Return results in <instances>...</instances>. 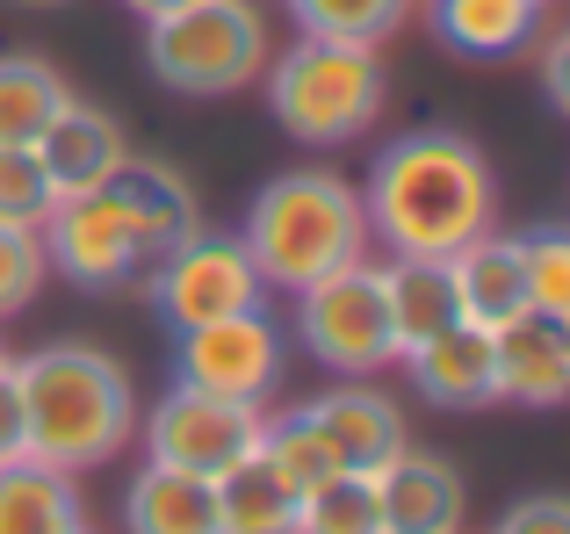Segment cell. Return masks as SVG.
I'll return each instance as SVG.
<instances>
[{
	"label": "cell",
	"instance_id": "35",
	"mask_svg": "<svg viewBox=\"0 0 570 534\" xmlns=\"http://www.w3.org/2000/svg\"><path fill=\"white\" fill-rule=\"evenodd\" d=\"M0 362H8V347H0Z\"/></svg>",
	"mask_w": 570,
	"mask_h": 534
},
{
	"label": "cell",
	"instance_id": "33",
	"mask_svg": "<svg viewBox=\"0 0 570 534\" xmlns=\"http://www.w3.org/2000/svg\"><path fill=\"white\" fill-rule=\"evenodd\" d=\"M130 14H138V22H153V14H167V8H181V0H124Z\"/></svg>",
	"mask_w": 570,
	"mask_h": 534
},
{
	"label": "cell",
	"instance_id": "21",
	"mask_svg": "<svg viewBox=\"0 0 570 534\" xmlns=\"http://www.w3.org/2000/svg\"><path fill=\"white\" fill-rule=\"evenodd\" d=\"M80 492H72L66 469L51 463H8L0 469V534H80Z\"/></svg>",
	"mask_w": 570,
	"mask_h": 534
},
{
	"label": "cell",
	"instance_id": "6",
	"mask_svg": "<svg viewBox=\"0 0 570 534\" xmlns=\"http://www.w3.org/2000/svg\"><path fill=\"white\" fill-rule=\"evenodd\" d=\"M267 441V405H232V397H209L174 383L153 412H145V455L167 469H188V477L217 484L224 469L253 463Z\"/></svg>",
	"mask_w": 570,
	"mask_h": 534
},
{
	"label": "cell",
	"instance_id": "27",
	"mask_svg": "<svg viewBox=\"0 0 570 534\" xmlns=\"http://www.w3.org/2000/svg\"><path fill=\"white\" fill-rule=\"evenodd\" d=\"M520 267H528V310L534 318L570 325V231L542 225L520 239Z\"/></svg>",
	"mask_w": 570,
	"mask_h": 534
},
{
	"label": "cell",
	"instance_id": "16",
	"mask_svg": "<svg viewBox=\"0 0 570 534\" xmlns=\"http://www.w3.org/2000/svg\"><path fill=\"white\" fill-rule=\"evenodd\" d=\"M37 159H43V174H51L58 196H87V188L116 181V167L130 159V138H124V123H116L109 109H95V101L72 95L66 116L37 138Z\"/></svg>",
	"mask_w": 570,
	"mask_h": 534
},
{
	"label": "cell",
	"instance_id": "3",
	"mask_svg": "<svg viewBox=\"0 0 570 534\" xmlns=\"http://www.w3.org/2000/svg\"><path fill=\"white\" fill-rule=\"evenodd\" d=\"M238 246H246L261 289H282V296L311 289V281L368 260L362 188L340 181V174H325V167L275 174V181L253 196L246 225H238Z\"/></svg>",
	"mask_w": 570,
	"mask_h": 534
},
{
	"label": "cell",
	"instance_id": "25",
	"mask_svg": "<svg viewBox=\"0 0 570 534\" xmlns=\"http://www.w3.org/2000/svg\"><path fill=\"white\" fill-rule=\"evenodd\" d=\"M261 463L275 469V477L289 484L296 498H304L311 484H325V477H340V469H347V463H340V455H333V448H325V441H318V434H311V426H304V412H282V419H275V412H267V441H261Z\"/></svg>",
	"mask_w": 570,
	"mask_h": 534
},
{
	"label": "cell",
	"instance_id": "9",
	"mask_svg": "<svg viewBox=\"0 0 570 534\" xmlns=\"http://www.w3.org/2000/svg\"><path fill=\"white\" fill-rule=\"evenodd\" d=\"M174 383L209 397H232V405H275L282 390V333L261 304L232 310L217 325H188L181 354H174Z\"/></svg>",
	"mask_w": 570,
	"mask_h": 534
},
{
	"label": "cell",
	"instance_id": "28",
	"mask_svg": "<svg viewBox=\"0 0 570 534\" xmlns=\"http://www.w3.org/2000/svg\"><path fill=\"white\" fill-rule=\"evenodd\" d=\"M58 210V188L43 174L37 145H0V225L43 231V217Z\"/></svg>",
	"mask_w": 570,
	"mask_h": 534
},
{
	"label": "cell",
	"instance_id": "14",
	"mask_svg": "<svg viewBox=\"0 0 570 534\" xmlns=\"http://www.w3.org/2000/svg\"><path fill=\"white\" fill-rule=\"evenodd\" d=\"M109 188H116V202H124L130 231H138L145 267H153L159 254H174V246H181L188 231L203 225V202H195L188 174H181V167H167V159L130 152L124 167H116V181H109Z\"/></svg>",
	"mask_w": 570,
	"mask_h": 534
},
{
	"label": "cell",
	"instance_id": "26",
	"mask_svg": "<svg viewBox=\"0 0 570 534\" xmlns=\"http://www.w3.org/2000/svg\"><path fill=\"white\" fill-rule=\"evenodd\" d=\"M304 37H340V43H383L390 29H404L412 0H289Z\"/></svg>",
	"mask_w": 570,
	"mask_h": 534
},
{
	"label": "cell",
	"instance_id": "13",
	"mask_svg": "<svg viewBox=\"0 0 570 534\" xmlns=\"http://www.w3.org/2000/svg\"><path fill=\"white\" fill-rule=\"evenodd\" d=\"M368 484H376V506H383V534H462L470 492L441 455L397 448Z\"/></svg>",
	"mask_w": 570,
	"mask_h": 534
},
{
	"label": "cell",
	"instance_id": "7",
	"mask_svg": "<svg viewBox=\"0 0 570 534\" xmlns=\"http://www.w3.org/2000/svg\"><path fill=\"white\" fill-rule=\"evenodd\" d=\"M145 296H153V310L174 325V333H188V325H217V318H232V310H253L267 289H261V275H253L238 231L195 225L174 254L153 260Z\"/></svg>",
	"mask_w": 570,
	"mask_h": 534
},
{
	"label": "cell",
	"instance_id": "22",
	"mask_svg": "<svg viewBox=\"0 0 570 534\" xmlns=\"http://www.w3.org/2000/svg\"><path fill=\"white\" fill-rule=\"evenodd\" d=\"M72 80L37 51H14L0 58V145H37L43 130L66 116Z\"/></svg>",
	"mask_w": 570,
	"mask_h": 534
},
{
	"label": "cell",
	"instance_id": "5",
	"mask_svg": "<svg viewBox=\"0 0 570 534\" xmlns=\"http://www.w3.org/2000/svg\"><path fill=\"white\" fill-rule=\"evenodd\" d=\"M267 58H275V37H267V14L253 0H181V8L145 22L153 80L195 101L253 87L267 72Z\"/></svg>",
	"mask_w": 570,
	"mask_h": 534
},
{
	"label": "cell",
	"instance_id": "30",
	"mask_svg": "<svg viewBox=\"0 0 570 534\" xmlns=\"http://www.w3.org/2000/svg\"><path fill=\"white\" fill-rule=\"evenodd\" d=\"M491 534H570V498L534 492V498H520V506H505V521Z\"/></svg>",
	"mask_w": 570,
	"mask_h": 534
},
{
	"label": "cell",
	"instance_id": "17",
	"mask_svg": "<svg viewBox=\"0 0 570 534\" xmlns=\"http://www.w3.org/2000/svg\"><path fill=\"white\" fill-rule=\"evenodd\" d=\"M376 289H383V318H390V354H412L426 347L433 333L455 325V281H448V260H419V254H390L376 267Z\"/></svg>",
	"mask_w": 570,
	"mask_h": 534
},
{
	"label": "cell",
	"instance_id": "12",
	"mask_svg": "<svg viewBox=\"0 0 570 534\" xmlns=\"http://www.w3.org/2000/svg\"><path fill=\"white\" fill-rule=\"evenodd\" d=\"M296 412H304L311 434H318L347 469H362V477H376L390 455L404 448V419H397V405H390L383 390H368L362 376L340 383V390H325V397H311V405H296Z\"/></svg>",
	"mask_w": 570,
	"mask_h": 534
},
{
	"label": "cell",
	"instance_id": "1",
	"mask_svg": "<svg viewBox=\"0 0 570 534\" xmlns=\"http://www.w3.org/2000/svg\"><path fill=\"white\" fill-rule=\"evenodd\" d=\"M362 210L368 239H383L390 254L455 260L470 239L499 231V174L462 130H404L368 167Z\"/></svg>",
	"mask_w": 570,
	"mask_h": 534
},
{
	"label": "cell",
	"instance_id": "18",
	"mask_svg": "<svg viewBox=\"0 0 570 534\" xmlns=\"http://www.w3.org/2000/svg\"><path fill=\"white\" fill-rule=\"evenodd\" d=\"M404 368H412L419 397H433V405L448 412H476L491 405V333H476V325H448V333H433L426 347L404 354Z\"/></svg>",
	"mask_w": 570,
	"mask_h": 534
},
{
	"label": "cell",
	"instance_id": "19",
	"mask_svg": "<svg viewBox=\"0 0 570 534\" xmlns=\"http://www.w3.org/2000/svg\"><path fill=\"white\" fill-rule=\"evenodd\" d=\"M124 527L130 534H217V492H209V477L145 463L124 492Z\"/></svg>",
	"mask_w": 570,
	"mask_h": 534
},
{
	"label": "cell",
	"instance_id": "34",
	"mask_svg": "<svg viewBox=\"0 0 570 534\" xmlns=\"http://www.w3.org/2000/svg\"><path fill=\"white\" fill-rule=\"evenodd\" d=\"M14 8H72V0H14Z\"/></svg>",
	"mask_w": 570,
	"mask_h": 534
},
{
	"label": "cell",
	"instance_id": "10",
	"mask_svg": "<svg viewBox=\"0 0 570 534\" xmlns=\"http://www.w3.org/2000/svg\"><path fill=\"white\" fill-rule=\"evenodd\" d=\"M37 239H43V260L66 281H80V289H124L145 267L138 231H130V217H124L109 181L87 188V196H58V210L43 217Z\"/></svg>",
	"mask_w": 570,
	"mask_h": 534
},
{
	"label": "cell",
	"instance_id": "4",
	"mask_svg": "<svg viewBox=\"0 0 570 534\" xmlns=\"http://www.w3.org/2000/svg\"><path fill=\"white\" fill-rule=\"evenodd\" d=\"M267 109L304 145H347L383 116L390 72L383 43H340V37H296L282 58H267Z\"/></svg>",
	"mask_w": 570,
	"mask_h": 534
},
{
	"label": "cell",
	"instance_id": "31",
	"mask_svg": "<svg viewBox=\"0 0 570 534\" xmlns=\"http://www.w3.org/2000/svg\"><path fill=\"white\" fill-rule=\"evenodd\" d=\"M29 441H22V390H14V368L0 362V469L22 463Z\"/></svg>",
	"mask_w": 570,
	"mask_h": 534
},
{
	"label": "cell",
	"instance_id": "29",
	"mask_svg": "<svg viewBox=\"0 0 570 534\" xmlns=\"http://www.w3.org/2000/svg\"><path fill=\"white\" fill-rule=\"evenodd\" d=\"M43 275H51V260H43V239L22 225H0V318H14V310L37 304Z\"/></svg>",
	"mask_w": 570,
	"mask_h": 534
},
{
	"label": "cell",
	"instance_id": "2",
	"mask_svg": "<svg viewBox=\"0 0 570 534\" xmlns=\"http://www.w3.org/2000/svg\"><path fill=\"white\" fill-rule=\"evenodd\" d=\"M8 368L14 390H22L29 463H51L72 477V469H101L109 455L130 448L138 390H130V368L116 354L87 347V339H58V347H37Z\"/></svg>",
	"mask_w": 570,
	"mask_h": 534
},
{
	"label": "cell",
	"instance_id": "32",
	"mask_svg": "<svg viewBox=\"0 0 570 534\" xmlns=\"http://www.w3.org/2000/svg\"><path fill=\"white\" fill-rule=\"evenodd\" d=\"M542 87H549V101H557V109H570V37H549V51H542Z\"/></svg>",
	"mask_w": 570,
	"mask_h": 534
},
{
	"label": "cell",
	"instance_id": "20",
	"mask_svg": "<svg viewBox=\"0 0 570 534\" xmlns=\"http://www.w3.org/2000/svg\"><path fill=\"white\" fill-rule=\"evenodd\" d=\"M549 0H433V37L462 58H513L542 29Z\"/></svg>",
	"mask_w": 570,
	"mask_h": 534
},
{
	"label": "cell",
	"instance_id": "15",
	"mask_svg": "<svg viewBox=\"0 0 570 534\" xmlns=\"http://www.w3.org/2000/svg\"><path fill=\"white\" fill-rule=\"evenodd\" d=\"M448 281H455V318L476 325V333H505V325L534 318L528 310V267H520V239H470L455 260H448Z\"/></svg>",
	"mask_w": 570,
	"mask_h": 534
},
{
	"label": "cell",
	"instance_id": "11",
	"mask_svg": "<svg viewBox=\"0 0 570 534\" xmlns=\"http://www.w3.org/2000/svg\"><path fill=\"white\" fill-rule=\"evenodd\" d=\"M563 397H570V325L520 318L491 333V405L557 412Z\"/></svg>",
	"mask_w": 570,
	"mask_h": 534
},
{
	"label": "cell",
	"instance_id": "23",
	"mask_svg": "<svg viewBox=\"0 0 570 534\" xmlns=\"http://www.w3.org/2000/svg\"><path fill=\"white\" fill-rule=\"evenodd\" d=\"M209 492H217V534H296V492L261 455L224 469Z\"/></svg>",
	"mask_w": 570,
	"mask_h": 534
},
{
	"label": "cell",
	"instance_id": "36",
	"mask_svg": "<svg viewBox=\"0 0 570 534\" xmlns=\"http://www.w3.org/2000/svg\"><path fill=\"white\" fill-rule=\"evenodd\" d=\"M80 534H87V527H80Z\"/></svg>",
	"mask_w": 570,
	"mask_h": 534
},
{
	"label": "cell",
	"instance_id": "8",
	"mask_svg": "<svg viewBox=\"0 0 570 534\" xmlns=\"http://www.w3.org/2000/svg\"><path fill=\"white\" fill-rule=\"evenodd\" d=\"M296 339H304L311 362H325L333 376H376L390 368V318H383V289H376V267L354 260L340 275L296 289Z\"/></svg>",
	"mask_w": 570,
	"mask_h": 534
},
{
	"label": "cell",
	"instance_id": "24",
	"mask_svg": "<svg viewBox=\"0 0 570 534\" xmlns=\"http://www.w3.org/2000/svg\"><path fill=\"white\" fill-rule=\"evenodd\" d=\"M296 534H383V506H376V484L362 469H340V477L311 484L296 498Z\"/></svg>",
	"mask_w": 570,
	"mask_h": 534
}]
</instances>
